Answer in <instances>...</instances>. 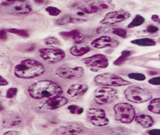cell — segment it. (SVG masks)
<instances>
[{
	"mask_svg": "<svg viewBox=\"0 0 160 135\" xmlns=\"http://www.w3.org/2000/svg\"><path fill=\"white\" fill-rule=\"evenodd\" d=\"M29 95L33 99L50 98L59 96L63 93L62 88L54 81L44 80L35 82L28 88Z\"/></svg>",
	"mask_w": 160,
	"mask_h": 135,
	"instance_id": "obj_1",
	"label": "cell"
},
{
	"mask_svg": "<svg viewBox=\"0 0 160 135\" xmlns=\"http://www.w3.org/2000/svg\"><path fill=\"white\" fill-rule=\"evenodd\" d=\"M45 72V66L34 59H25L15 65L14 75L20 79L31 80L40 76Z\"/></svg>",
	"mask_w": 160,
	"mask_h": 135,
	"instance_id": "obj_2",
	"label": "cell"
},
{
	"mask_svg": "<svg viewBox=\"0 0 160 135\" xmlns=\"http://www.w3.org/2000/svg\"><path fill=\"white\" fill-rule=\"evenodd\" d=\"M124 94L127 100L136 104L148 102L153 98L151 92L137 85H132L127 88L124 91Z\"/></svg>",
	"mask_w": 160,
	"mask_h": 135,
	"instance_id": "obj_3",
	"label": "cell"
},
{
	"mask_svg": "<svg viewBox=\"0 0 160 135\" xmlns=\"http://www.w3.org/2000/svg\"><path fill=\"white\" fill-rule=\"evenodd\" d=\"M115 119L123 124H130L135 119L136 110L133 106L127 103H120L113 107Z\"/></svg>",
	"mask_w": 160,
	"mask_h": 135,
	"instance_id": "obj_4",
	"label": "cell"
},
{
	"mask_svg": "<svg viewBox=\"0 0 160 135\" xmlns=\"http://www.w3.org/2000/svg\"><path fill=\"white\" fill-rule=\"evenodd\" d=\"M94 83L105 87H121L131 84L130 81H127L118 75L111 73H103L98 75L94 78Z\"/></svg>",
	"mask_w": 160,
	"mask_h": 135,
	"instance_id": "obj_5",
	"label": "cell"
},
{
	"mask_svg": "<svg viewBox=\"0 0 160 135\" xmlns=\"http://www.w3.org/2000/svg\"><path fill=\"white\" fill-rule=\"evenodd\" d=\"M94 100L97 104L106 105L110 104L116 101L118 98V92L113 88L102 86L98 88L93 94Z\"/></svg>",
	"mask_w": 160,
	"mask_h": 135,
	"instance_id": "obj_6",
	"label": "cell"
},
{
	"mask_svg": "<svg viewBox=\"0 0 160 135\" xmlns=\"http://www.w3.org/2000/svg\"><path fill=\"white\" fill-rule=\"evenodd\" d=\"M84 69L80 65H74L72 64H63L59 65L55 70L58 76L65 80H76L84 75Z\"/></svg>",
	"mask_w": 160,
	"mask_h": 135,
	"instance_id": "obj_7",
	"label": "cell"
},
{
	"mask_svg": "<svg viewBox=\"0 0 160 135\" xmlns=\"http://www.w3.org/2000/svg\"><path fill=\"white\" fill-rule=\"evenodd\" d=\"M86 3L81 5L78 7L80 11L85 14H93L98 12L104 11L108 9H113L115 5L112 3V1L109 0H101V1H87Z\"/></svg>",
	"mask_w": 160,
	"mask_h": 135,
	"instance_id": "obj_8",
	"label": "cell"
},
{
	"mask_svg": "<svg viewBox=\"0 0 160 135\" xmlns=\"http://www.w3.org/2000/svg\"><path fill=\"white\" fill-rule=\"evenodd\" d=\"M40 56L48 64H55L62 61L65 58V52L61 48H45L39 50Z\"/></svg>",
	"mask_w": 160,
	"mask_h": 135,
	"instance_id": "obj_9",
	"label": "cell"
},
{
	"mask_svg": "<svg viewBox=\"0 0 160 135\" xmlns=\"http://www.w3.org/2000/svg\"><path fill=\"white\" fill-rule=\"evenodd\" d=\"M82 62L90 69L91 71H98L108 66V59L103 54H95L82 59Z\"/></svg>",
	"mask_w": 160,
	"mask_h": 135,
	"instance_id": "obj_10",
	"label": "cell"
},
{
	"mask_svg": "<svg viewBox=\"0 0 160 135\" xmlns=\"http://www.w3.org/2000/svg\"><path fill=\"white\" fill-rule=\"evenodd\" d=\"M86 119L90 124L97 127L106 126L109 123V120L106 116L105 111L99 108H90L87 111Z\"/></svg>",
	"mask_w": 160,
	"mask_h": 135,
	"instance_id": "obj_11",
	"label": "cell"
},
{
	"mask_svg": "<svg viewBox=\"0 0 160 135\" xmlns=\"http://www.w3.org/2000/svg\"><path fill=\"white\" fill-rule=\"evenodd\" d=\"M130 17H131V14L128 12L120 9L118 11L110 12L107 13V15L100 22V24L104 26H112L117 23L125 22Z\"/></svg>",
	"mask_w": 160,
	"mask_h": 135,
	"instance_id": "obj_12",
	"label": "cell"
},
{
	"mask_svg": "<svg viewBox=\"0 0 160 135\" xmlns=\"http://www.w3.org/2000/svg\"><path fill=\"white\" fill-rule=\"evenodd\" d=\"M84 132V126L78 123H70L59 126L53 131L54 134L61 135H77Z\"/></svg>",
	"mask_w": 160,
	"mask_h": 135,
	"instance_id": "obj_13",
	"label": "cell"
},
{
	"mask_svg": "<svg viewBox=\"0 0 160 135\" xmlns=\"http://www.w3.org/2000/svg\"><path fill=\"white\" fill-rule=\"evenodd\" d=\"M91 46L94 48H118L119 46V42L113 38L107 36V35H103L100 37L94 39L91 42Z\"/></svg>",
	"mask_w": 160,
	"mask_h": 135,
	"instance_id": "obj_14",
	"label": "cell"
},
{
	"mask_svg": "<svg viewBox=\"0 0 160 135\" xmlns=\"http://www.w3.org/2000/svg\"><path fill=\"white\" fill-rule=\"evenodd\" d=\"M68 98L59 95V96L48 98L47 101H45V103H44V106L45 108L48 110H55L59 108V107H63L66 104H68Z\"/></svg>",
	"mask_w": 160,
	"mask_h": 135,
	"instance_id": "obj_15",
	"label": "cell"
},
{
	"mask_svg": "<svg viewBox=\"0 0 160 135\" xmlns=\"http://www.w3.org/2000/svg\"><path fill=\"white\" fill-rule=\"evenodd\" d=\"M12 12L18 15H25V14H29L32 11V7L31 4L26 1H15L14 3L11 6Z\"/></svg>",
	"mask_w": 160,
	"mask_h": 135,
	"instance_id": "obj_16",
	"label": "cell"
},
{
	"mask_svg": "<svg viewBox=\"0 0 160 135\" xmlns=\"http://www.w3.org/2000/svg\"><path fill=\"white\" fill-rule=\"evenodd\" d=\"M59 35L65 39H72L77 44H81L85 39L84 35H82L81 31H79L78 30H73V31H68V32L63 31V32H60Z\"/></svg>",
	"mask_w": 160,
	"mask_h": 135,
	"instance_id": "obj_17",
	"label": "cell"
},
{
	"mask_svg": "<svg viewBox=\"0 0 160 135\" xmlns=\"http://www.w3.org/2000/svg\"><path fill=\"white\" fill-rule=\"evenodd\" d=\"M87 91V85L76 84H72V86H70V88L68 89V94L72 98H79V97L83 96Z\"/></svg>",
	"mask_w": 160,
	"mask_h": 135,
	"instance_id": "obj_18",
	"label": "cell"
},
{
	"mask_svg": "<svg viewBox=\"0 0 160 135\" xmlns=\"http://www.w3.org/2000/svg\"><path fill=\"white\" fill-rule=\"evenodd\" d=\"M22 119L18 114H10L5 116L2 119V124L4 128H11V127L17 126L22 123Z\"/></svg>",
	"mask_w": 160,
	"mask_h": 135,
	"instance_id": "obj_19",
	"label": "cell"
},
{
	"mask_svg": "<svg viewBox=\"0 0 160 135\" xmlns=\"http://www.w3.org/2000/svg\"><path fill=\"white\" fill-rule=\"evenodd\" d=\"M134 120H136V123L140 124L144 128L152 127L153 125V124H154V120L153 119V117H151L149 115H145V114H137L135 116Z\"/></svg>",
	"mask_w": 160,
	"mask_h": 135,
	"instance_id": "obj_20",
	"label": "cell"
},
{
	"mask_svg": "<svg viewBox=\"0 0 160 135\" xmlns=\"http://www.w3.org/2000/svg\"><path fill=\"white\" fill-rule=\"evenodd\" d=\"M86 20L81 19V18L74 17L72 16H65L63 17L59 18L55 21V25L57 26H65V25L71 24V23H83L86 22Z\"/></svg>",
	"mask_w": 160,
	"mask_h": 135,
	"instance_id": "obj_21",
	"label": "cell"
},
{
	"mask_svg": "<svg viewBox=\"0 0 160 135\" xmlns=\"http://www.w3.org/2000/svg\"><path fill=\"white\" fill-rule=\"evenodd\" d=\"M90 51V47L84 44H77L70 48V53L74 57H81Z\"/></svg>",
	"mask_w": 160,
	"mask_h": 135,
	"instance_id": "obj_22",
	"label": "cell"
},
{
	"mask_svg": "<svg viewBox=\"0 0 160 135\" xmlns=\"http://www.w3.org/2000/svg\"><path fill=\"white\" fill-rule=\"evenodd\" d=\"M132 44H136V45L141 46V47H152L156 44L155 40H153L149 38H142V39H134L131 42Z\"/></svg>",
	"mask_w": 160,
	"mask_h": 135,
	"instance_id": "obj_23",
	"label": "cell"
},
{
	"mask_svg": "<svg viewBox=\"0 0 160 135\" xmlns=\"http://www.w3.org/2000/svg\"><path fill=\"white\" fill-rule=\"evenodd\" d=\"M150 103L148 105V110L153 114H160V98H153L150 99Z\"/></svg>",
	"mask_w": 160,
	"mask_h": 135,
	"instance_id": "obj_24",
	"label": "cell"
},
{
	"mask_svg": "<svg viewBox=\"0 0 160 135\" xmlns=\"http://www.w3.org/2000/svg\"><path fill=\"white\" fill-rule=\"evenodd\" d=\"M132 54V51L129 50H124L121 53V56L118 57V58H117L115 61H113V64L115 65H122L126 61H127V59L128 57H131V55Z\"/></svg>",
	"mask_w": 160,
	"mask_h": 135,
	"instance_id": "obj_25",
	"label": "cell"
},
{
	"mask_svg": "<svg viewBox=\"0 0 160 135\" xmlns=\"http://www.w3.org/2000/svg\"><path fill=\"white\" fill-rule=\"evenodd\" d=\"M145 22V19L144 17L140 15H136L135 18L132 20V22H130V24L127 26V28H134V27H137L141 25L144 24V22Z\"/></svg>",
	"mask_w": 160,
	"mask_h": 135,
	"instance_id": "obj_26",
	"label": "cell"
},
{
	"mask_svg": "<svg viewBox=\"0 0 160 135\" xmlns=\"http://www.w3.org/2000/svg\"><path fill=\"white\" fill-rule=\"evenodd\" d=\"M8 31L9 33H12V34H15V35H19V36H21V37H24V38L29 37V33L27 30L12 28V29H8Z\"/></svg>",
	"mask_w": 160,
	"mask_h": 135,
	"instance_id": "obj_27",
	"label": "cell"
},
{
	"mask_svg": "<svg viewBox=\"0 0 160 135\" xmlns=\"http://www.w3.org/2000/svg\"><path fill=\"white\" fill-rule=\"evenodd\" d=\"M68 110L71 114H73V115H81V114L83 113L84 111L83 107L77 106V105H70V106H68Z\"/></svg>",
	"mask_w": 160,
	"mask_h": 135,
	"instance_id": "obj_28",
	"label": "cell"
},
{
	"mask_svg": "<svg viewBox=\"0 0 160 135\" xmlns=\"http://www.w3.org/2000/svg\"><path fill=\"white\" fill-rule=\"evenodd\" d=\"M44 44L49 46H60L61 43L57 38L55 37H48L44 40Z\"/></svg>",
	"mask_w": 160,
	"mask_h": 135,
	"instance_id": "obj_29",
	"label": "cell"
},
{
	"mask_svg": "<svg viewBox=\"0 0 160 135\" xmlns=\"http://www.w3.org/2000/svg\"><path fill=\"white\" fill-rule=\"evenodd\" d=\"M127 76L129 77L130 79H132V80H135L137 81H144L146 80V76L142 73H135V72H133V73L128 74Z\"/></svg>",
	"mask_w": 160,
	"mask_h": 135,
	"instance_id": "obj_30",
	"label": "cell"
},
{
	"mask_svg": "<svg viewBox=\"0 0 160 135\" xmlns=\"http://www.w3.org/2000/svg\"><path fill=\"white\" fill-rule=\"evenodd\" d=\"M111 32H112L113 35H118V36L122 38L127 37V30L122 28H113Z\"/></svg>",
	"mask_w": 160,
	"mask_h": 135,
	"instance_id": "obj_31",
	"label": "cell"
},
{
	"mask_svg": "<svg viewBox=\"0 0 160 135\" xmlns=\"http://www.w3.org/2000/svg\"><path fill=\"white\" fill-rule=\"evenodd\" d=\"M45 11L49 14L52 17H56V16H58L61 13V10L58 9V7H48L45 9Z\"/></svg>",
	"mask_w": 160,
	"mask_h": 135,
	"instance_id": "obj_32",
	"label": "cell"
},
{
	"mask_svg": "<svg viewBox=\"0 0 160 135\" xmlns=\"http://www.w3.org/2000/svg\"><path fill=\"white\" fill-rule=\"evenodd\" d=\"M17 94H18V89L17 88H10V89H8L6 97L8 99H12V98H13L17 95Z\"/></svg>",
	"mask_w": 160,
	"mask_h": 135,
	"instance_id": "obj_33",
	"label": "cell"
},
{
	"mask_svg": "<svg viewBox=\"0 0 160 135\" xmlns=\"http://www.w3.org/2000/svg\"><path fill=\"white\" fill-rule=\"evenodd\" d=\"M146 31L149 34H153V33H156L158 31V28L157 26H149L147 27L146 29Z\"/></svg>",
	"mask_w": 160,
	"mask_h": 135,
	"instance_id": "obj_34",
	"label": "cell"
},
{
	"mask_svg": "<svg viewBox=\"0 0 160 135\" xmlns=\"http://www.w3.org/2000/svg\"><path fill=\"white\" fill-rule=\"evenodd\" d=\"M149 83L153 85H159L160 84V78L158 76L153 77V79H150L149 80Z\"/></svg>",
	"mask_w": 160,
	"mask_h": 135,
	"instance_id": "obj_35",
	"label": "cell"
},
{
	"mask_svg": "<svg viewBox=\"0 0 160 135\" xmlns=\"http://www.w3.org/2000/svg\"><path fill=\"white\" fill-rule=\"evenodd\" d=\"M7 31H6V30H4V29H2L1 31H0V35H1L0 38H1V40H2V41H6V40L8 39Z\"/></svg>",
	"mask_w": 160,
	"mask_h": 135,
	"instance_id": "obj_36",
	"label": "cell"
},
{
	"mask_svg": "<svg viewBox=\"0 0 160 135\" xmlns=\"http://www.w3.org/2000/svg\"><path fill=\"white\" fill-rule=\"evenodd\" d=\"M3 135H18L21 134L20 132L18 131H8V132H5L4 133H2Z\"/></svg>",
	"mask_w": 160,
	"mask_h": 135,
	"instance_id": "obj_37",
	"label": "cell"
},
{
	"mask_svg": "<svg viewBox=\"0 0 160 135\" xmlns=\"http://www.w3.org/2000/svg\"><path fill=\"white\" fill-rule=\"evenodd\" d=\"M8 82L1 75V76H0V85H1V86H6V85H8Z\"/></svg>",
	"mask_w": 160,
	"mask_h": 135,
	"instance_id": "obj_38",
	"label": "cell"
},
{
	"mask_svg": "<svg viewBox=\"0 0 160 135\" xmlns=\"http://www.w3.org/2000/svg\"><path fill=\"white\" fill-rule=\"evenodd\" d=\"M159 129H151V130H149L147 132V133L149 135H153V134H158L159 133Z\"/></svg>",
	"mask_w": 160,
	"mask_h": 135,
	"instance_id": "obj_39",
	"label": "cell"
},
{
	"mask_svg": "<svg viewBox=\"0 0 160 135\" xmlns=\"http://www.w3.org/2000/svg\"><path fill=\"white\" fill-rule=\"evenodd\" d=\"M151 19L153 20V22H157V23H159L160 20H159V17L158 15H153L152 16Z\"/></svg>",
	"mask_w": 160,
	"mask_h": 135,
	"instance_id": "obj_40",
	"label": "cell"
},
{
	"mask_svg": "<svg viewBox=\"0 0 160 135\" xmlns=\"http://www.w3.org/2000/svg\"><path fill=\"white\" fill-rule=\"evenodd\" d=\"M35 3H38V4H46L47 2H48V1H40V0H35Z\"/></svg>",
	"mask_w": 160,
	"mask_h": 135,
	"instance_id": "obj_41",
	"label": "cell"
},
{
	"mask_svg": "<svg viewBox=\"0 0 160 135\" xmlns=\"http://www.w3.org/2000/svg\"><path fill=\"white\" fill-rule=\"evenodd\" d=\"M77 15H78V16H85V15H86L85 13L82 12H81V11H80V12H77Z\"/></svg>",
	"mask_w": 160,
	"mask_h": 135,
	"instance_id": "obj_42",
	"label": "cell"
},
{
	"mask_svg": "<svg viewBox=\"0 0 160 135\" xmlns=\"http://www.w3.org/2000/svg\"><path fill=\"white\" fill-rule=\"evenodd\" d=\"M149 74H151V75H153V74H157V72H154V71H149Z\"/></svg>",
	"mask_w": 160,
	"mask_h": 135,
	"instance_id": "obj_43",
	"label": "cell"
}]
</instances>
